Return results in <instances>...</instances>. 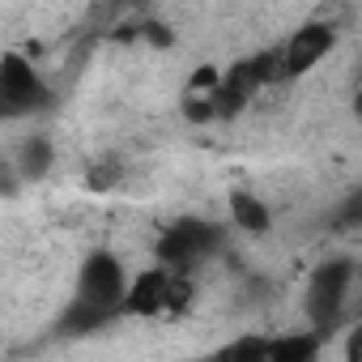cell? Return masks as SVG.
<instances>
[{
  "instance_id": "6da1fadb",
  "label": "cell",
  "mask_w": 362,
  "mask_h": 362,
  "mask_svg": "<svg viewBox=\"0 0 362 362\" xmlns=\"http://www.w3.org/2000/svg\"><path fill=\"white\" fill-rule=\"evenodd\" d=\"M128 273L119 264L115 252H90L77 269V290L69 298V307L60 311V324L56 332L64 337H90L98 332L103 324H111L115 315H124V303H128Z\"/></svg>"
},
{
  "instance_id": "7a4b0ae2",
  "label": "cell",
  "mask_w": 362,
  "mask_h": 362,
  "mask_svg": "<svg viewBox=\"0 0 362 362\" xmlns=\"http://www.w3.org/2000/svg\"><path fill=\"white\" fill-rule=\"evenodd\" d=\"M349 286H354V260L349 256H328L307 277L303 315H307V328L320 332L324 341L341 328V315H345V303H349Z\"/></svg>"
},
{
  "instance_id": "3957f363",
  "label": "cell",
  "mask_w": 362,
  "mask_h": 362,
  "mask_svg": "<svg viewBox=\"0 0 362 362\" xmlns=\"http://www.w3.org/2000/svg\"><path fill=\"white\" fill-rule=\"evenodd\" d=\"M273 81H286V60H281V47H264L256 56H243L235 60L230 69H222V81L214 90V111L218 119H230L239 111H247V103L273 86Z\"/></svg>"
},
{
  "instance_id": "277c9868",
  "label": "cell",
  "mask_w": 362,
  "mask_h": 362,
  "mask_svg": "<svg viewBox=\"0 0 362 362\" xmlns=\"http://www.w3.org/2000/svg\"><path fill=\"white\" fill-rule=\"evenodd\" d=\"M192 294H197V281L188 273H175L166 264H153L145 273H136V281L128 286V303L124 311L128 315H141V320H162V315H184L192 307Z\"/></svg>"
},
{
  "instance_id": "5b68a950",
  "label": "cell",
  "mask_w": 362,
  "mask_h": 362,
  "mask_svg": "<svg viewBox=\"0 0 362 362\" xmlns=\"http://www.w3.org/2000/svg\"><path fill=\"white\" fill-rule=\"evenodd\" d=\"M222 243H226V230H222L218 222L179 218V222H170V226L158 235L153 256H158V264H166V269H175V273H188V277H192V269H201L209 256H218Z\"/></svg>"
},
{
  "instance_id": "8992f818",
  "label": "cell",
  "mask_w": 362,
  "mask_h": 362,
  "mask_svg": "<svg viewBox=\"0 0 362 362\" xmlns=\"http://www.w3.org/2000/svg\"><path fill=\"white\" fill-rule=\"evenodd\" d=\"M56 103L47 77L22 56V52H5L0 56V115L5 119H26L39 115Z\"/></svg>"
},
{
  "instance_id": "52a82bcc",
  "label": "cell",
  "mask_w": 362,
  "mask_h": 362,
  "mask_svg": "<svg viewBox=\"0 0 362 362\" xmlns=\"http://www.w3.org/2000/svg\"><path fill=\"white\" fill-rule=\"evenodd\" d=\"M337 47V30L328 26V22H320V18H311V22H303L286 43H281V60H286V81H298V77H307L328 52Z\"/></svg>"
},
{
  "instance_id": "ba28073f",
  "label": "cell",
  "mask_w": 362,
  "mask_h": 362,
  "mask_svg": "<svg viewBox=\"0 0 362 362\" xmlns=\"http://www.w3.org/2000/svg\"><path fill=\"white\" fill-rule=\"evenodd\" d=\"M320 349H324V337L311 328L269 337V362H320Z\"/></svg>"
},
{
  "instance_id": "9c48e42d",
  "label": "cell",
  "mask_w": 362,
  "mask_h": 362,
  "mask_svg": "<svg viewBox=\"0 0 362 362\" xmlns=\"http://www.w3.org/2000/svg\"><path fill=\"white\" fill-rule=\"evenodd\" d=\"M230 218H235V226L247 230V235H264V230L273 226V209H269L260 197H252V192H230Z\"/></svg>"
},
{
  "instance_id": "30bf717a",
  "label": "cell",
  "mask_w": 362,
  "mask_h": 362,
  "mask_svg": "<svg viewBox=\"0 0 362 362\" xmlns=\"http://www.w3.org/2000/svg\"><path fill=\"white\" fill-rule=\"evenodd\" d=\"M205 362H269V337H256V332L235 337V341L218 345Z\"/></svg>"
},
{
  "instance_id": "8fae6325",
  "label": "cell",
  "mask_w": 362,
  "mask_h": 362,
  "mask_svg": "<svg viewBox=\"0 0 362 362\" xmlns=\"http://www.w3.org/2000/svg\"><path fill=\"white\" fill-rule=\"evenodd\" d=\"M18 170L30 175V179H43L52 170V141L47 136H30L22 145V153H18Z\"/></svg>"
},
{
  "instance_id": "7c38bea8",
  "label": "cell",
  "mask_w": 362,
  "mask_h": 362,
  "mask_svg": "<svg viewBox=\"0 0 362 362\" xmlns=\"http://www.w3.org/2000/svg\"><path fill=\"white\" fill-rule=\"evenodd\" d=\"M119 162L115 158H103V162H94L90 166V179H86V184H90V192H111L115 184H119Z\"/></svg>"
},
{
  "instance_id": "4fadbf2b",
  "label": "cell",
  "mask_w": 362,
  "mask_h": 362,
  "mask_svg": "<svg viewBox=\"0 0 362 362\" xmlns=\"http://www.w3.org/2000/svg\"><path fill=\"white\" fill-rule=\"evenodd\" d=\"M332 222H337V226H362V188H358L341 209H337V218H332Z\"/></svg>"
},
{
  "instance_id": "5bb4252c",
  "label": "cell",
  "mask_w": 362,
  "mask_h": 362,
  "mask_svg": "<svg viewBox=\"0 0 362 362\" xmlns=\"http://www.w3.org/2000/svg\"><path fill=\"white\" fill-rule=\"evenodd\" d=\"M345 362H362V320L345 332Z\"/></svg>"
},
{
  "instance_id": "9a60e30c",
  "label": "cell",
  "mask_w": 362,
  "mask_h": 362,
  "mask_svg": "<svg viewBox=\"0 0 362 362\" xmlns=\"http://www.w3.org/2000/svg\"><path fill=\"white\" fill-rule=\"evenodd\" d=\"M354 115H362V77H358V90H354Z\"/></svg>"
}]
</instances>
